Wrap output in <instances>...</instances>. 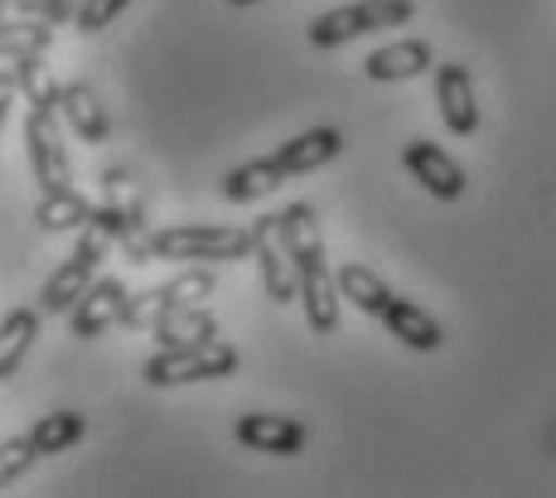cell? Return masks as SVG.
<instances>
[{
  "label": "cell",
  "mask_w": 556,
  "mask_h": 498,
  "mask_svg": "<svg viewBox=\"0 0 556 498\" xmlns=\"http://www.w3.org/2000/svg\"><path fill=\"white\" fill-rule=\"evenodd\" d=\"M83 436H88V421H83V411H49V417L35 421V431H29V445H35V455L45 460V455L73 450Z\"/></svg>",
  "instance_id": "22"
},
{
  "label": "cell",
  "mask_w": 556,
  "mask_h": 498,
  "mask_svg": "<svg viewBox=\"0 0 556 498\" xmlns=\"http://www.w3.org/2000/svg\"><path fill=\"white\" fill-rule=\"evenodd\" d=\"M25 151H29V169H35L39 189L73 184V161H68V145H63V122H59L53 107H29Z\"/></svg>",
  "instance_id": "6"
},
{
  "label": "cell",
  "mask_w": 556,
  "mask_h": 498,
  "mask_svg": "<svg viewBox=\"0 0 556 498\" xmlns=\"http://www.w3.org/2000/svg\"><path fill=\"white\" fill-rule=\"evenodd\" d=\"M286 252H291L295 271H301V305L309 334H339V281L325 257V238H319V218L309 204H291L276 214Z\"/></svg>",
  "instance_id": "1"
},
{
  "label": "cell",
  "mask_w": 556,
  "mask_h": 498,
  "mask_svg": "<svg viewBox=\"0 0 556 498\" xmlns=\"http://www.w3.org/2000/svg\"><path fill=\"white\" fill-rule=\"evenodd\" d=\"M252 257H256V277H262V291L271 295L276 305H291L301 295V271H295L291 252H286L281 232H276V214L256 218L252 228Z\"/></svg>",
  "instance_id": "7"
},
{
  "label": "cell",
  "mask_w": 556,
  "mask_h": 498,
  "mask_svg": "<svg viewBox=\"0 0 556 498\" xmlns=\"http://www.w3.org/2000/svg\"><path fill=\"white\" fill-rule=\"evenodd\" d=\"M431 68H435V54H431L426 39H402V44H388V49H378V54L363 59L368 82H412Z\"/></svg>",
  "instance_id": "13"
},
{
  "label": "cell",
  "mask_w": 556,
  "mask_h": 498,
  "mask_svg": "<svg viewBox=\"0 0 556 498\" xmlns=\"http://www.w3.org/2000/svg\"><path fill=\"white\" fill-rule=\"evenodd\" d=\"M416 5L412 0H354V5H339V10H325V15L309 25V44L315 49H339L349 39H363V35H378V29H397V25H412Z\"/></svg>",
  "instance_id": "4"
},
{
  "label": "cell",
  "mask_w": 556,
  "mask_h": 498,
  "mask_svg": "<svg viewBox=\"0 0 556 498\" xmlns=\"http://www.w3.org/2000/svg\"><path fill=\"white\" fill-rule=\"evenodd\" d=\"M155 261H189V267H213V261H248L252 257V228H228V222H175L151 238Z\"/></svg>",
  "instance_id": "2"
},
{
  "label": "cell",
  "mask_w": 556,
  "mask_h": 498,
  "mask_svg": "<svg viewBox=\"0 0 556 498\" xmlns=\"http://www.w3.org/2000/svg\"><path fill=\"white\" fill-rule=\"evenodd\" d=\"M59 112H63V122L73 126V136H78V141L102 145L106 136H112L106 107L98 102V92H92L88 82H63V92H59Z\"/></svg>",
  "instance_id": "15"
},
{
  "label": "cell",
  "mask_w": 556,
  "mask_h": 498,
  "mask_svg": "<svg viewBox=\"0 0 556 498\" xmlns=\"http://www.w3.org/2000/svg\"><path fill=\"white\" fill-rule=\"evenodd\" d=\"M238 373V348L208 339V344H189V348H160L146 358L141 378L151 387H189V383H218V378Z\"/></svg>",
  "instance_id": "3"
},
{
  "label": "cell",
  "mask_w": 556,
  "mask_h": 498,
  "mask_svg": "<svg viewBox=\"0 0 556 498\" xmlns=\"http://www.w3.org/2000/svg\"><path fill=\"white\" fill-rule=\"evenodd\" d=\"M339 151H344V136H339L334 126H315V131H305V136H295V141H286L281 151H276V165H281L286 179H295V175H309V169L329 165Z\"/></svg>",
  "instance_id": "16"
},
{
  "label": "cell",
  "mask_w": 556,
  "mask_h": 498,
  "mask_svg": "<svg viewBox=\"0 0 556 498\" xmlns=\"http://www.w3.org/2000/svg\"><path fill=\"white\" fill-rule=\"evenodd\" d=\"M5 5H10V0H0V15H5Z\"/></svg>",
  "instance_id": "32"
},
{
  "label": "cell",
  "mask_w": 556,
  "mask_h": 498,
  "mask_svg": "<svg viewBox=\"0 0 556 498\" xmlns=\"http://www.w3.org/2000/svg\"><path fill=\"white\" fill-rule=\"evenodd\" d=\"M402 165L412 169V179H421L426 194L445 199V204H455V199L465 194V169H459L435 141H412L402 151Z\"/></svg>",
  "instance_id": "10"
},
{
  "label": "cell",
  "mask_w": 556,
  "mask_h": 498,
  "mask_svg": "<svg viewBox=\"0 0 556 498\" xmlns=\"http://www.w3.org/2000/svg\"><path fill=\"white\" fill-rule=\"evenodd\" d=\"M92 199L88 194H78L73 184H63V189H45L39 194V204H35V222L45 232H78L83 222L92 218Z\"/></svg>",
  "instance_id": "18"
},
{
  "label": "cell",
  "mask_w": 556,
  "mask_h": 498,
  "mask_svg": "<svg viewBox=\"0 0 556 498\" xmlns=\"http://www.w3.org/2000/svg\"><path fill=\"white\" fill-rule=\"evenodd\" d=\"M281 184H286V175H281V165H276V155H256V161L238 165L223 179V199H228V204H256V199L276 194Z\"/></svg>",
  "instance_id": "19"
},
{
  "label": "cell",
  "mask_w": 556,
  "mask_h": 498,
  "mask_svg": "<svg viewBox=\"0 0 556 498\" xmlns=\"http://www.w3.org/2000/svg\"><path fill=\"white\" fill-rule=\"evenodd\" d=\"M102 204H112L116 214H146V204H141V184H136V175L126 165H112L102 175Z\"/></svg>",
  "instance_id": "25"
},
{
  "label": "cell",
  "mask_w": 556,
  "mask_h": 498,
  "mask_svg": "<svg viewBox=\"0 0 556 498\" xmlns=\"http://www.w3.org/2000/svg\"><path fill=\"white\" fill-rule=\"evenodd\" d=\"M49 44H53V25L45 15H20V20L0 15V59L49 54Z\"/></svg>",
  "instance_id": "23"
},
{
  "label": "cell",
  "mask_w": 556,
  "mask_h": 498,
  "mask_svg": "<svg viewBox=\"0 0 556 498\" xmlns=\"http://www.w3.org/2000/svg\"><path fill=\"white\" fill-rule=\"evenodd\" d=\"M126 5H131V0H83V5H78V20H73V25H78L83 35H102V29L112 25V20L122 15Z\"/></svg>",
  "instance_id": "27"
},
{
  "label": "cell",
  "mask_w": 556,
  "mask_h": 498,
  "mask_svg": "<svg viewBox=\"0 0 556 498\" xmlns=\"http://www.w3.org/2000/svg\"><path fill=\"white\" fill-rule=\"evenodd\" d=\"M435 107L451 136H475L479 131V102H475V78L465 63H435Z\"/></svg>",
  "instance_id": "9"
},
{
  "label": "cell",
  "mask_w": 556,
  "mask_h": 498,
  "mask_svg": "<svg viewBox=\"0 0 556 498\" xmlns=\"http://www.w3.org/2000/svg\"><path fill=\"white\" fill-rule=\"evenodd\" d=\"M35 460H39V455H35V445H29V436L0 440V489H10L15 480H25Z\"/></svg>",
  "instance_id": "26"
},
{
  "label": "cell",
  "mask_w": 556,
  "mask_h": 498,
  "mask_svg": "<svg viewBox=\"0 0 556 498\" xmlns=\"http://www.w3.org/2000/svg\"><path fill=\"white\" fill-rule=\"evenodd\" d=\"M334 281H339V301H349L363 315H382L388 310V301H392L388 281L372 277V271L358 267V261H344V267L334 271Z\"/></svg>",
  "instance_id": "21"
},
{
  "label": "cell",
  "mask_w": 556,
  "mask_h": 498,
  "mask_svg": "<svg viewBox=\"0 0 556 498\" xmlns=\"http://www.w3.org/2000/svg\"><path fill=\"white\" fill-rule=\"evenodd\" d=\"M35 339H39V310H10L5 320H0V383L20 373V363H25V354L35 348Z\"/></svg>",
  "instance_id": "20"
},
{
  "label": "cell",
  "mask_w": 556,
  "mask_h": 498,
  "mask_svg": "<svg viewBox=\"0 0 556 498\" xmlns=\"http://www.w3.org/2000/svg\"><path fill=\"white\" fill-rule=\"evenodd\" d=\"M238 440L262 455H301L305 450V426L295 417H276V411H248L238 417Z\"/></svg>",
  "instance_id": "12"
},
{
  "label": "cell",
  "mask_w": 556,
  "mask_h": 498,
  "mask_svg": "<svg viewBox=\"0 0 556 498\" xmlns=\"http://www.w3.org/2000/svg\"><path fill=\"white\" fill-rule=\"evenodd\" d=\"M20 98V88H15V73H5L0 68V131H5V122H10V102Z\"/></svg>",
  "instance_id": "29"
},
{
  "label": "cell",
  "mask_w": 556,
  "mask_h": 498,
  "mask_svg": "<svg viewBox=\"0 0 556 498\" xmlns=\"http://www.w3.org/2000/svg\"><path fill=\"white\" fill-rule=\"evenodd\" d=\"M228 5H256V0H228Z\"/></svg>",
  "instance_id": "31"
},
{
  "label": "cell",
  "mask_w": 556,
  "mask_h": 498,
  "mask_svg": "<svg viewBox=\"0 0 556 498\" xmlns=\"http://www.w3.org/2000/svg\"><path fill=\"white\" fill-rule=\"evenodd\" d=\"M98 267L102 261L92 257V252L73 247L68 257H63V267L45 281V291H39V315H68L73 305L83 301V291L98 281Z\"/></svg>",
  "instance_id": "11"
},
{
  "label": "cell",
  "mask_w": 556,
  "mask_h": 498,
  "mask_svg": "<svg viewBox=\"0 0 556 498\" xmlns=\"http://www.w3.org/2000/svg\"><path fill=\"white\" fill-rule=\"evenodd\" d=\"M155 344L160 348H189V344H208V339H218V320H213L203 305H179V310L160 315L151 324Z\"/></svg>",
  "instance_id": "17"
},
{
  "label": "cell",
  "mask_w": 556,
  "mask_h": 498,
  "mask_svg": "<svg viewBox=\"0 0 556 498\" xmlns=\"http://www.w3.org/2000/svg\"><path fill=\"white\" fill-rule=\"evenodd\" d=\"M15 88L25 92L29 107H53V112H59L63 82L53 78V68L45 63V54H20L15 59Z\"/></svg>",
  "instance_id": "24"
},
{
  "label": "cell",
  "mask_w": 556,
  "mask_h": 498,
  "mask_svg": "<svg viewBox=\"0 0 556 498\" xmlns=\"http://www.w3.org/2000/svg\"><path fill=\"white\" fill-rule=\"evenodd\" d=\"M78 5H83V0H45V5H39V15H45L49 25H73V20H78Z\"/></svg>",
  "instance_id": "28"
},
{
  "label": "cell",
  "mask_w": 556,
  "mask_h": 498,
  "mask_svg": "<svg viewBox=\"0 0 556 498\" xmlns=\"http://www.w3.org/2000/svg\"><path fill=\"white\" fill-rule=\"evenodd\" d=\"M208 295H218V277L203 267H189V271H179L175 281L151 285V291H141V295H126L122 324L126 330H151L160 315L179 310V305H203Z\"/></svg>",
  "instance_id": "5"
},
{
  "label": "cell",
  "mask_w": 556,
  "mask_h": 498,
  "mask_svg": "<svg viewBox=\"0 0 556 498\" xmlns=\"http://www.w3.org/2000/svg\"><path fill=\"white\" fill-rule=\"evenodd\" d=\"M126 285L122 281H112V277H102V281H92L88 291H83V301L68 310V330L73 339H102L106 330H116L122 324V310H126Z\"/></svg>",
  "instance_id": "8"
},
{
  "label": "cell",
  "mask_w": 556,
  "mask_h": 498,
  "mask_svg": "<svg viewBox=\"0 0 556 498\" xmlns=\"http://www.w3.org/2000/svg\"><path fill=\"white\" fill-rule=\"evenodd\" d=\"M382 324H388L392 339H402L406 348H416V354H435V348L445 344V330L435 324V315H426L416 301H406V295H392L388 310L378 315Z\"/></svg>",
  "instance_id": "14"
},
{
  "label": "cell",
  "mask_w": 556,
  "mask_h": 498,
  "mask_svg": "<svg viewBox=\"0 0 556 498\" xmlns=\"http://www.w3.org/2000/svg\"><path fill=\"white\" fill-rule=\"evenodd\" d=\"M10 5H15L20 15H39V5H45V0H10Z\"/></svg>",
  "instance_id": "30"
}]
</instances>
